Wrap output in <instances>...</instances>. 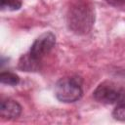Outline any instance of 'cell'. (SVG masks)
I'll list each match as a JSON object with an SVG mask.
<instances>
[{
  "mask_svg": "<svg viewBox=\"0 0 125 125\" xmlns=\"http://www.w3.org/2000/svg\"><path fill=\"white\" fill-rule=\"evenodd\" d=\"M94 7L87 0H74L66 13L68 28L76 34L88 33L94 24Z\"/></svg>",
  "mask_w": 125,
  "mask_h": 125,
  "instance_id": "6da1fadb",
  "label": "cell"
},
{
  "mask_svg": "<svg viewBox=\"0 0 125 125\" xmlns=\"http://www.w3.org/2000/svg\"><path fill=\"white\" fill-rule=\"evenodd\" d=\"M82 80L77 76L63 77L55 86V95L62 103H73L82 97Z\"/></svg>",
  "mask_w": 125,
  "mask_h": 125,
  "instance_id": "7a4b0ae2",
  "label": "cell"
},
{
  "mask_svg": "<svg viewBox=\"0 0 125 125\" xmlns=\"http://www.w3.org/2000/svg\"><path fill=\"white\" fill-rule=\"evenodd\" d=\"M96 101L105 104H118L125 99V88L112 81L101 83L93 93Z\"/></svg>",
  "mask_w": 125,
  "mask_h": 125,
  "instance_id": "3957f363",
  "label": "cell"
},
{
  "mask_svg": "<svg viewBox=\"0 0 125 125\" xmlns=\"http://www.w3.org/2000/svg\"><path fill=\"white\" fill-rule=\"evenodd\" d=\"M56 43V36L54 33L48 31L41 34L30 47L28 52V56L36 62H40V61L54 48Z\"/></svg>",
  "mask_w": 125,
  "mask_h": 125,
  "instance_id": "277c9868",
  "label": "cell"
},
{
  "mask_svg": "<svg viewBox=\"0 0 125 125\" xmlns=\"http://www.w3.org/2000/svg\"><path fill=\"white\" fill-rule=\"evenodd\" d=\"M21 112V106L20 104L14 100L7 99L1 102L0 113L5 119H15L20 116Z\"/></svg>",
  "mask_w": 125,
  "mask_h": 125,
  "instance_id": "5b68a950",
  "label": "cell"
},
{
  "mask_svg": "<svg viewBox=\"0 0 125 125\" xmlns=\"http://www.w3.org/2000/svg\"><path fill=\"white\" fill-rule=\"evenodd\" d=\"M0 80L1 83L3 84H7V85H11V86H15L19 83L20 78L18 75H16L13 72L10 71H3L0 74Z\"/></svg>",
  "mask_w": 125,
  "mask_h": 125,
  "instance_id": "8992f818",
  "label": "cell"
},
{
  "mask_svg": "<svg viewBox=\"0 0 125 125\" xmlns=\"http://www.w3.org/2000/svg\"><path fill=\"white\" fill-rule=\"evenodd\" d=\"M21 6V0H1V8L2 10H10L15 11L19 10Z\"/></svg>",
  "mask_w": 125,
  "mask_h": 125,
  "instance_id": "52a82bcc",
  "label": "cell"
},
{
  "mask_svg": "<svg viewBox=\"0 0 125 125\" xmlns=\"http://www.w3.org/2000/svg\"><path fill=\"white\" fill-rule=\"evenodd\" d=\"M112 115L115 119L125 122V101L118 103L117 106L114 108L112 112Z\"/></svg>",
  "mask_w": 125,
  "mask_h": 125,
  "instance_id": "ba28073f",
  "label": "cell"
},
{
  "mask_svg": "<svg viewBox=\"0 0 125 125\" xmlns=\"http://www.w3.org/2000/svg\"><path fill=\"white\" fill-rule=\"evenodd\" d=\"M108 4L113 5V6H120L125 4V0H105Z\"/></svg>",
  "mask_w": 125,
  "mask_h": 125,
  "instance_id": "9c48e42d",
  "label": "cell"
}]
</instances>
